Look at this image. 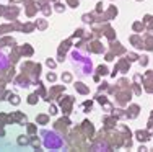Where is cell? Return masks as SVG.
Returning a JSON list of instances; mask_svg holds the SVG:
<instances>
[{"mask_svg": "<svg viewBox=\"0 0 153 152\" xmlns=\"http://www.w3.org/2000/svg\"><path fill=\"white\" fill-rule=\"evenodd\" d=\"M42 136H44V146L47 147V149H59V147H62V139L57 134L44 131Z\"/></svg>", "mask_w": 153, "mask_h": 152, "instance_id": "6da1fadb", "label": "cell"}]
</instances>
